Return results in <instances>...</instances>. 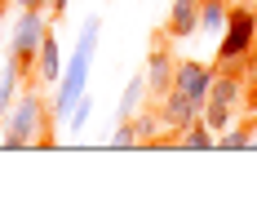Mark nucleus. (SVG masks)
<instances>
[{
    "mask_svg": "<svg viewBox=\"0 0 257 222\" xmlns=\"http://www.w3.org/2000/svg\"><path fill=\"white\" fill-rule=\"evenodd\" d=\"M98 40H102V14H89L84 23H80V36L71 53H67V67H62V80L53 85V102H49V116L58 124L71 116V107H76L84 94H89V76L98 67Z\"/></svg>",
    "mask_w": 257,
    "mask_h": 222,
    "instance_id": "nucleus-1",
    "label": "nucleus"
},
{
    "mask_svg": "<svg viewBox=\"0 0 257 222\" xmlns=\"http://www.w3.org/2000/svg\"><path fill=\"white\" fill-rule=\"evenodd\" d=\"M45 89H23L18 98H14V107H9V116H5V147L23 151V147H40V142H53V116H49V102L40 98Z\"/></svg>",
    "mask_w": 257,
    "mask_h": 222,
    "instance_id": "nucleus-2",
    "label": "nucleus"
},
{
    "mask_svg": "<svg viewBox=\"0 0 257 222\" xmlns=\"http://www.w3.org/2000/svg\"><path fill=\"white\" fill-rule=\"evenodd\" d=\"M253 45H257V9H253V5H231L226 31H222V40H217V67L244 71Z\"/></svg>",
    "mask_w": 257,
    "mask_h": 222,
    "instance_id": "nucleus-3",
    "label": "nucleus"
},
{
    "mask_svg": "<svg viewBox=\"0 0 257 222\" xmlns=\"http://www.w3.org/2000/svg\"><path fill=\"white\" fill-rule=\"evenodd\" d=\"M49 9H18L14 14V27H9V40H5V53L9 58H18V67L31 76V62H36V53L45 45V36H49Z\"/></svg>",
    "mask_w": 257,
    "mask_h": 222,
    "instance_id": "nucleus-4",
    "label": "nucleus"
},
{
    "mask_svg": "<svg viewBox=\"0 0 257 222\" xmlns=\"http://www.w3.org/2000/svg\"><path fill=\"white\" fill-rule=\"evenodd\" d=\"M160 116H164V129L178 138L186 124H195L200 116H204V102L191 98V94H182V89H169V94L160 98Z\"/></svg>",
    "mask_w": 257,
    "mask_h": 222,
    "instance_id": "nucleus-5",
    "label": "nucleus"
},
{
    "mask_svg": "<svg viewBox=\"0 0 257 222\" xmlns=\"http://www.w3.org/2000/svg\"><path fill=\"white\" fill-rule=\"evenodd\" d=\"M62 80V45H58V36H45V45H40V53H36V62H31V76H27V85H36V89H53Z\"/></svg>",
    "mask_w": 257,
    "mask_h": 222,
    "instance_id": "nucleus-6",
    "label": "nucleus"
},
{
    "mask_svg": "<svg viewBox=\"0 0 257 222\" xmlns=\"http://www.w3.org/2000/svg\"><path fill=\"white\" fill-rule=\"evenodd\" d=\"M213 62H200V58H178V67H173V89L182 94H191V98L208 102V85H213Z\"/></svg>",
    "mask_w": 257,
    "mask_h": 222,
    "instance_id": "nucleus-7",
    "label": "nucleus"
},
{
    "mask_svg": "<svg viewBox=\"0 0 257 222\" xmlns=\"http://www.w3.org/2000/svg\"><path fill=\"white\" fill-rule=\"evenodd\" d=\"M173 67H178V58H173V49L169 45H155L151 53H147V89H151V98H164L169 89H173Z\"/></svg>",
    "mask_w": 257,
    "mask_h": 222,
    "instance_id": "nucleus-8",
    "label": "nucleus"
},
{
    "mask_svg": "<svg viewBox=\"0 0 257 222\" xmlns=\"http://www.w3.org/2000/svg\"><path fill=\"white\" fill-rule=\"evenodd\" d=\"M200 5H204V0H173V5H169V18H164V36L191 40V36L200 31Z\"/></svg>",
    "mask_w": 257,
    "mask_h": 222,
    "instance_id": "nucleus-9",
    "label": "nucleus"
},
{
    "mask_svg": "<svg viewBox=\"0 0 257 222\" xmlns=\"http://www.w3.org/2000/svg\"><path fill=\"white\" fill-rule=\"evenodd\" d=\"M23 80H27V71L18 67V58H9V53H5V62H0V120L9 116L14 98L23 94Z\"/></svg>",
    "mask_w": 257,
    "mask_h": 222,
    "instance_id": "nucleus-10",
    "label": "nucleus"
},
{
    "mask_svg": "<svg viewBox=\"0 0 257 222\" xmlns=\"http://www.w3.org/2000/svg\"><path fill=\"white\" fill-rule=\"evenodd\" d=\"M147 98H151V89H147V76H142V71H133V76L124 80V94H120V102H115V116H120V120L138 116Z\"/></svg>",
    "mask_w": 257,
    "mask_h": 222,
    "instance_id": "nucleus-11",
    "label": "nucleus"
},
{
    "mask_svg": "<svg viewBox=\"0 0 257 222\" xmlns=\"http://www.w3.org/2000/svg\"><path fill=\"white\" fill-rule=\"evenodd\" d=\"M226 14H231L226 0H204V5H200V31H204L208 40H222V31H226Z\"/></svg>",
    "mask_w": 257,
    "mask_h": 222,
    "instance_id": "nucleus-12",
    "label": "nucleus"
},
{
    "mask_svg": "<svg viewBox=\"0 0 257 222\" xmlns=\"http://www.w3.org/2000/svg\"><path fill=\"white\" fill-rule=\"evenodd\" d=\"M173 147H182V151H213L217 147V133H213L204 120H195V124H186L178 138H173Z\"/></svg>",
    "mask_w": 257,
    "mask_h": 222,
    "instance_id": "nucleus-13",
    "label": "nucleus"
},
{
    "mask_svg": "<svg viewBox=\"0 0 257 222\" xmlns=\"http://www.w3.org/2000/svg\"><path fill=\"white\" fill-rule=\"evenodd\" d=\"M200 120L213 129V133H226L235 120H239V107H226V102H204V116Z\"/></svg>",
    "mask_w": 257,
    "mask_h": 222,
    "instance_id": "nucleus-14",
    "label": "nucleus"
},
{
    "mask_svg": "<svg viewBox=\"0 0 257 222\" xmlns=\"http://www.w3.org/2000/svg\"><path fill=\"white\" fill-rule=\"evenodd\" d=\"M253 147V124L248 120H235L226 133H217V151H248Z\"/></svg>",
    "mask_w": 257,
    "mask_h": 222,
    "instance_id": "nucleus-15",
    "label": "nucleus"
},
{
    "mask_svg": "<svg viewBox=\"0 0 257 222\" xmlns=\"http://www.w3.org/2000/svg\"><path fill=\"white\" fill-rule=\"evenodd\" d=\"M133 129H138V142H160V133H169V129H164V116H160V111H138Z\"/></svg>",
    "mask_w": 257,
    "mask_h": 222,
    "instance_id": "nucleus-16",
    "label": "nucleus"
},
{
    "mask_svg": "<svg viewBox=\"0 0 257 222\" xmlns=\"http://www.w3.org/2000/svg\"><path fill=\"white\" fill-rule=\"evenodd\" d=\"M89 120H93V98H89V94H84V98L76 102V107H71V116H67V138H80V133H84V129H89Z\"/></svg>",
    "mask_w": 257,
    "mask_h": 222,
    "instance_id": "nucleus-17",
    "label": "nucleus"
},
{
    "mask_svg": "<svg viewBox=\"0 0 257 222\" xmlns=\"http://www.w3.org/2000/svg\"><path fill=\"white\" fill-rule=\"evenodd\" d=\"M106 147H142V142H138V129H133V116H128V120H120L115 129H111Z\"/></svg>",
    "mask_w": 257,
    "mask_h": 222,
    "instance_id": "nucleus-18",
    "label": "nucleus"
},
{
    "mask_svg": "<svg viewBox=\"0 0 257 222\" xmlns=\"http://www.w3.org/2000/svg\"><path fill=\"white\" fill-rule=\"evenodd\" d=\"M14 9H49V0H9Z\"/></svg>",
    "mask_w": 257,
    "mask_h": 222,
    "instance_id": "nucleus-19",
    "label": "nucleus"
},
{
    "mask_svg": "<svg viewBox=\"0 0 257 222\" xmlns=\"http://www.w3.org/2000/svg\"><path fill=\"white\" fill-rule=\"evenodd\" d=\"M67 5H71V0H49V18H62V14H67Z\"/></svg>",
    "mask_w": 257,
    "mask_h": 222,
    "instance_id": "nucleus-20",
    "label": "nucleus"
},
{
    "mask_svg": "<svg viewBox=\"0 0 257 222\" xmlns=\"http://www.w3.org/2000/svg\"><path fill=\"white\" fill-rule=\"evenodd\" d=\"M5 27H9V23H5V9H0V45H5Z\"/></svg>",
    "mask_w": 257,
    "mask_h": 222,
    "instance_id": "nucleus-21",
    "label": "nucleus"
},
{
    "mask_svg": "<svg viewBox=\"0 0 257 222\" xmlns=\"http://www.w3.org/2000/svg\"><path fill=\"white\" fill-rule=\"evenodd\" d=\"M5 5H9V0H0V9H5Z\"/></svg>",
    "mask_w": 257,
    "mask_h": 222,
    "instance_id": "nucleus-22",
    "label": "nucleus"
},
{
    "mask_svg": "<svg viewBox=\"0 0 257 222\" xmlns=\"http://www.w3.org/2000/svg\"><path fill=\"white\" fill-rule=\"evenodd\" d=\"M226 5H231V0H226Z\"/></svg>",
    "mask_w": 257,
    "mask_h": 222,
    "instance_id": "nucleus-23",
    "label": "nucleus"
}]
</instances>
